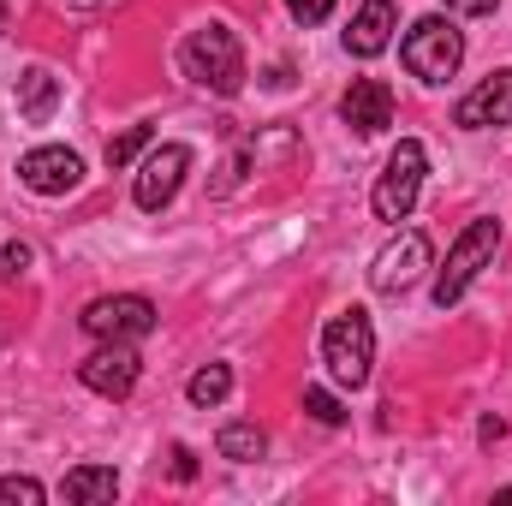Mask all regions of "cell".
<instances>
[{
	"label": "cell",
	"mask_w": 512,
	"mask_h": 506,
	"mask_svg": "<svg viewBox=\"0 0 512 506\" xmlns=\"http://www.w3.org/2000/svg\"><path fill=\"white\" fill-rule=\"evenodd\" d=\"M495 245H501V221H471V227L453 239L447 268L435 274V304H441V310H453V304L465 298V286L483 274V262L495 256Z\"/></svg>",
	"instance_id": "cell-4"
},
{
	"label": "cell",
	"mask_w": 512,
	"mask_h": 506,
	"mask_svg": "<svg viewBox=\"0 0 512 506\" xmlns=\"http://www.w3.org/2000/svg\"><path fill=\"white\" fill-rule=\"evenodd\" d=\"M435 262V245H429V233H399V239H387L376 262H370V286L382 292V298H399V292H411L417 280H423V268Z\"/></svg>",
	"instance_id": "cell-6"
},
{
	"label": "cell",
	"mask_w": 512,
	"mask_h": 506,
	"mask_svg": "<svg viewBox=\"0 0 512 506\" xmlns=\"http://www.w3.org/2000/svg\"><path fill=\"white\" fill-rule=\"evenodd\" d=\"M423 173H429V149L417 143V137H399V149L387 155L382 179H376V215L382 221H405L411 215V203H417V191H423Z\"/></svg>",
	"instance_id": "cell-5"
},
{
	"label": "cell",
	"mask_w": 512,
	"mask_h": 506,
	"mask_svg": "<svg viewBox=\"0 0 512 506\" xmlns=\"http://www.w3.org/2000/svg\"><path fill=\"white\" fill-rule=\"evenodd\" d=\"M60 495L72 506H102L120 495V477H114V465H78V471H66Z\"/></svg>",
	"instance_id": "cell-15"
},
{
	"label": "cell",
	"mask_w": 512,
	"mask_h": 506,
	"mask_svg": "<svg viewBox=\"0 0 512 506\" xmlns=\"http://www.w3.org/2000/svg\"><path fill=\"white\" fill-rule=\"evenodd\" d=\"M179 66H185L191 84H203V90H215V96H239V90H245V48H239V36H233L227 24L191 30L185 48H179Z\"/></svg>",
	"instance_id": "cell-1"
},
{
	"label": "cell",
	"mask_w": 512,
	"mask_h": 506,
	"mask_svg": "<svg viewBox=\"0 0 512 506\" xmlns=\"http://www.w3.org/2000/svg\"><path fill=\"white\" fill-rule=\"evenodd\" d=\"M78 322H84V334H96V340H143V334H155V304L137 298V292H114V298L84 304Z\"/></svg>",
	"instance_id": "cell-7"
},
{
	"label": "cell",
	"mask_w": 512,
	"mask_h": 506,
	"mask_svg": "<svg viewBox=\"0 0 512 506\" xmlns=\"http://www.w3.org/2000/svg\"><path fill=\"white\" fill-rule=\"evenodd\" d=\"M18 179H24L36 197H66V191H78L84 161H78V149H66V143H42V149H30V155L18 161Z\"/></svg>",
	"instance_id": "cell-9"
},
{
	"label": "cell",
	"mask_w": 512,
	"mask_h": 506,
	"mask_svg": "<svg viewBox=\"0 0 512 506\" xmlns=\"http://www.w3.org/2000/svg\"><path fill=\"white\" fill-rule=\"evenodd\" d=\"M54 108H60V84H54V72H48V66H30V72L18 78V114H24L30 126H48Z\"/></svg>",
	"instance_id": "cell-14"
},
{
	"label": "cell",
	"mask_w": 512,
	"mask_h": 506,
	"mask_svg": "<svg viewBox=\"0 0 512 506\" xmlns=\"http://www.w3.org/2000/svg\"><path fill=\"white\" fill-rule=\"evenodd\" d=\"M286 12H292L298 24H322V18L334 12V0H286Z\"/></svg>",
	"instance_id": "cell-22"
},
{
	"label": "cell",
	"mask_w": 512,
	"mask_h": 506,
	"mask_svg": "<svg viewBox=\"0 0 512 506\" xmlns=\"http://www.w3.org/2000/svg\"><path fill=\"white\" fill-rule=\"evenodd\" d=\"M66 6H78V12H90V6H102V0H66Z\"/></svg>",
	"instance_id": "cell-26"
},
{
	"label": "cell",
	"mask_w": 512,
	"mask_h": 506,
	"mask_svg": "<svg viewBox=\"0 0 512 506\" xmlns=\"http://www.w3.org/2000/svg\"><path fill=\"white\" fill-rule=\"evenodd\" d=\"M340 114H346V126L358 131V137H376V131L393 126V90H387L382 78H358V84L346 90Z\"/></svg>",
	"instance_id": "cell-12"
},
{
	"label": "cell",
	"mask_w": 512,
	"mask_h": 506,
	"mask_svg": "<svg viewBox=\"0 0 512 506\" xmlns=\"http://www.w3.org/2000/svg\"><path fill=\"white\" fill-rule=\"evenodd\" d=\"M453 126L465 131H489V126H512V66L507 72H489L459 108H453Z\"/></svg>",
	"instance_id": "cell-11"
},
{
	"label": "cell",
	"mask_w": 512,
	"mask_h": 506,
	"mask_svg": "<svg viewBox=\"0 0 512 506\" xmlns=\"http://www.w3.org/2000/svg\"><path fill=\"white\" fill-rule=\"evenodd\" d=\"M167 459H173V477H179V483H191V477H197V459H191V447H173Z\"/></svg>",
	"instance_id": "cell-23"
},
{
	"label": "cell",
	"mask_w": 512,
	"mask_h": 506,
	"mask_svg": "<svg viewBox=\"0 0 512 506\" xmlns=\"http://www.w3.org/2000/svg\"><path fill=\"white\" fill-rule=\"evenodd\" d=\"M322 358L340 387H364L370 370H376V328L364 310H340L328 328H322Z\"/></svg>",
	"instance_id": "cell-2"
},
{
	"label": "cell",
	"mask_w": 512,
	"mask_h": 506,
	"mask_svg": "<svg viewBox=\"0 0 512 506\" xmlns=\"http://www.w3.org/2000/svg\"><path fill=\"white\" fill-rule=\"evenodd\" d=\"M215 447H221V459H233V465H251L268 453V435L256 429V423H227L221 435H215Z\"/></svg>",
	"instance_id": "cell-16"
},
{
	"label": "cell",
	"mask_w": 512,
	"mask_h": 506,
	"mask_svg": "<svg viewBox=\"0 0 512 506\" xmlns=\"http://www.w3.org/2000/svg\"><path fill=\"white\" fill-rule=\"evenodd\" d=\"M48 489L36 477H0V506H42Z\"/></svg>",
	"instance_id": "cell-18"
},
{
	"label": "cell",
	"mask_w": 512,
	"mask_h": 506,
	"mask_svg": "<svg viewBox=\"0 0 512 506\" xmlns=\"http://www.w3.org/2000/svg\"><path fill=\"white\" fill-rule=\"evenodd\" d=\"M137 149H149V126H126L120 137H108V167H126Z\"/></svg>",
	"instance_id": "cell-19"
},
{
	"label": "cell",
	"mask_w": 512,
	"mask_h": 506,
	"mask_svg": "<svg viewBox=\"0 0 512 506\" xmlns=\"http://www.w3.org/2000/svg\"><path fill=\"white\" fill-rule=\"evenodd\" d=\"M137 352H131L126 340H102V352H90L84 364H78V381L90 387V393H102V399H126L131 387H137Z\"/></svg>",
	"instance_id": "cell-10"
},
{
	"label": "cell",
	"mask_w": 512,
	"mask_h": 506,
	"mask_svg": "<svg viewBox=\"0 0 512 506\" xmlns=\"http://www.w3.org/2000/svg\"><path fill=\"white\" fill-rule=\"evenodd\" d=\"M185 393H191V405H221L233 393V370L227 364H203L197 376L185 381Z\"/></svg>",
	"instance_id": "cell-17"
},
{
	"label": "cell",
	"mask_w": 512,
	"mask_h": 506,
	"mask_svg": "<svg viewBox=\"0 0 512 506\" xmlns=\"http://www.w3.org/2000/svg\"><path fill=\"white\" fill-rule=\"evenodd\" d=\"M399 60L411 66V78L447 84V78L459 72V60H465V36H459L447 18H417V24L405 30V42H399Z\"/></svg>",
	"instance_id": "cell-3"
},
{
	"label": "cell",
	"mask_w": 512,
	"mask_h": 506,
	"mask_svg": "<svg viewBox=\"0 0 512 506\" xmlns=\"http://www.w3.org/2000/svg\"><path fill=\"white\" fill-rule=\"evenodd\" d=\"M30 262H36V251H30L24 239L0 245V280H24V274H30Z\"/></svg>",
	"instance_id": "cell-21"
},
{
	"label": "cell",
	"mask_w": 512,
	"mask_h": 506,
	"mask_svg": "<svg viewBox=\"0 0 512 506\" xmlns=\"http://www.w3.org/2000/svg\"><path fill=\"white\" fill-rule=\"evenodd\" d=\"M477 435H483V441H501V435H507V423H501V417H483V429H477Z\"/></svg>",
	"instance_id": "cell-25"
},
{
	"label": "cell",
	"mask_w": 512,
	"mask_h": 506,
	"mask_svg": "<svg viewBox=\"0 0 512 506\" xmlns=\"http://www.w3.org/2000/svg\"><path fill=\"white\" fill-rule=\"evenodd\" d=\"M393 24H399L393 0H364V6H358V18H352V30H346V54L376 60L387 42H393Z\"/></svg>",
	"instance_id": "cell-13"
},
{
	"label": "cell",
	"mask_w": 512,
	"mask_h": 506,
	"mask_svg": "<svg viewBox=\"0 0 512 506\" xmlns=\"http://www.w3.org/2000/svg\"><path fill=\"white\" fill-rule=\"evenodd\" d=\"M447 6H453V12H471V18H477V12H495L501 0H447Z\"/></svg>",
	"instance_id": "cell-24"
},
{
	"label": "cell",
	"mask_w": 512,
	"mask_h": 506,
	"mask_svg": "<svg viewBox=\"0 0 512 506\" xmlns=\"http://www.w3.org/2000/svg\"><path fill=\"white\" fill-rule=\"evenodd\" d=\"M185 173H191V149L185 143H155L149 149V161L137 167V209H167L173 197H179V185H185Z\"/></svg>",
	"instance_id": "cell-8"
},
{
	"label": "cell",
	"mask_w": 512,
	"mask_h": 506,
	"mask_svg": "<svg viewBox=\"0 0 512 506\" xmlns=\"http://www.w3.org/2000/svg\"><path fill=\"white\" fill-rule=\"evenodd\" d=\"M304 411H310L316 423H346V405H340L328 387H304Z\"/></svg>",
	"instance_id": "cell-20"
}]
</instances>
